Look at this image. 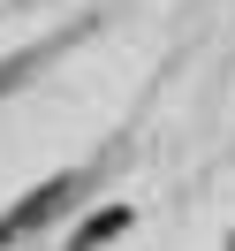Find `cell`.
Returning a JSON list of instances; mask_svg holds the SVG:
<instances>
[{"label": "cell", "instance_id": "obj_1", "mask_svg": "<svg viewBox=\"0 0 235 251\" xmlns=\"http://www.w3.org/2000/svg\"><path fill=\"white\" fill-rule=\"evenodd\" d=\"M76 190H84V175H53V183H38L31 198L16 205V213H0V244H16V236H31V228H46L61 205H76Z\"/></svg>", "mask_w": 235, "mask_h": 251}, {"label": "cell", "instance_id": "obj_2", "mask_svg": "<svg viewBox=\"0 0 235 251\" xmlns=\"http://www.w3.org/2000/svg\"><path fill=\"white\" fill-rule=\"evenodd\" d=\"M129 221H137V213H129V205H99V213L84 221L76 236H68V251H99V244H107V236H129Z\"/></svg>", "mask_w": 235, "mask_h": 251}]
</instances>
